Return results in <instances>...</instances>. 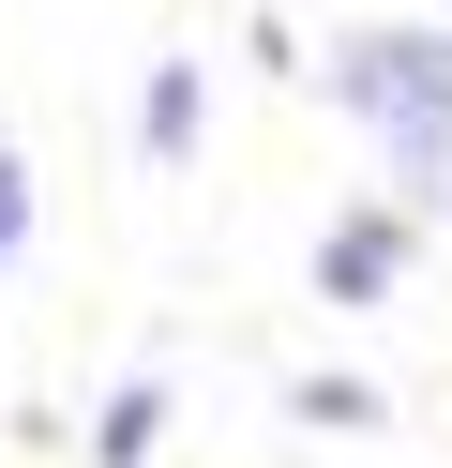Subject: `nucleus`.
Segmentation results:
<instances>
[{"label": "nucleus", "instance_id": "nucleus-4", "mask_svg": "<svg viewBox=\"0 0 452 468\" xmlns=\"http://www.w3.org/2000/svg\"><path fill=\"white\" fill-rule=\"evenodd\" d=\"M16 242H30V166L0 152V272H16Z\"/></svg>", "mask_w": 452, "mask_h": 468}, {"label": "nucleus", "instance_id": "nucleus-3", "mask_svg": "<svg viewBox=\"0 0 452 468\" xmlns=\"http://www.w3.org/2000/svg\"><path fill=\"white\" fill-rule=\"evenodd\" d=\"M181 136H196V76L166 61V76H151V152H181Z\"/></svg>", "mask_w": 452, "mask_h": 468}, {"label": "nucleus", "instance_id": "nucleus-1", "mask_svg": "<svg viewBox=\"0 0 452 468\" xmlns=\"http://www.w3.org/2000/svg\"><path fill=\"white\" fill-rule=\"evenodd\" d=\"M331 91H347L407 166H437V152H452V31H362L347 61H331Z\"/></svg>", "mask_w": 452, "mask_h": 468}, {"label": "nucleus", "instance_id": "nucleus-2", "mask_svg": "<svg viewBox=\"0 0 452 468\" xmlns=\"http://www.w3.org/2000/svg\"><path fill=\"white\" fill-rule=\"evenodd\" d=\"M392 257H407V227H392V212H347V227L317 242V287H331V303H377Z\"/></svg>", "mask_w": 452, "mask_h": 468}]
</instances>
